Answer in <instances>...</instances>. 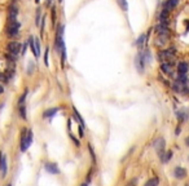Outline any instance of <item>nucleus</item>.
Segmentation results:
<instances>
[{
  "instance_id": "38",
  "label": "nucleus",
  "mask_w": 189,
  "mask_h": 186,
  "mask_svg": "<svg viewBox=\"0 0 189 186\" xmlns=\"http://www.w3.org/2000/svg\"><path fill=\"white\" fill-rule=\"evenodd\" d=\"M80 186H87V184H83V185H80Z\"/></svg>"
},
{
  "instance_id": "16",
  "label": "nucleus",
  "mask_w": 189,
  "mask_h": 186,
  "mask_svg": "<svg viewBox=\"0 0 189 186\" xmlns=\"http://www.w3.org/2000/svg\"><path fill=\"white\" fill-rule=\"evenodd\" d=\"M148 36H149V34H148V35L141 34L140 36H139V38L136 39V46H139V48H141V46H142V44H144V43L148 40Z\"/></svg>"
},
{
  "instance_id": "40",
  "label": "nucleus",
  "mask_w": 189,
  "mask_h": 186,
  "mask_svg": "<svg viewBox=\"0 0 189 186\" xmlns=\"http://www.w3.org/2000/svg\"><path fill=\"white\" fill-rule=\"evenodd\" d=\"M35 1H36V3H39V1H40V0H35Z\"/></svg>"
},
{
  "instance_id": "2",
  "label": "nucleus",
  "mask_w": 189,
  "mask_h": 186,
  "mask_svg": "<svg viewBox=\"0 0 189 186\" xmlns=\"http://www.w3.org/2000/svg\"><path fill=\"white\" fill-rule=\"evenodd\" d=\"M31 142H33V131L30 129H23L22 131V137H21V151H26L30 147Z\"/></svg>"
},
{
  "instance_id": "26",
  "label": "nucleus",
  "mask_w": 189,
  "mask_h": 186,
  "mask_svg": "<svg viewBox=\"0 0 189 186\" xmlns=\"http://www.w3.org/2000/svg\"><path fill=\"white\" fill-rule=\"evenodd\" d=\"M20 116L22 118V119H26V106L25 105L20 106Z\"/></svg>"
},
{
  "instance_id": "17",
  "label": "nucleus",
  "mask_w": 189,
  "mask_h": 186,
  "mask_svg": "<svg viewBox=\"0 0 189 186\" xmlns=\"http://www.w3.org/2000/svg\"><path fill=\"white\" fill-rule=\"evenodd\" d=\"M159 158H161L162 163H169L170 160H171V158H172V151H171V150H169L167 153H163L162 155L159 156Z\"/></svg>"
},
{
  "instance_id": "12",
  "label": "nucleus",
  "mask_w": 189,
  "mask_h": 186,
  "mask_svg": "<svg viewBox=\"0 0 189 186\" xmlns=\"http://www.w3.org/2000/svg\"><path fill=\"white\" fill-rule=\"evenodd\" d=\"M174 176H175L177 180H183L187 176V169H184V168L181 167H176L175 169H174Z\"/></svg>"
},
{
  "instance_id": "6",
  "label": "nucleus",
  "mask_w": 189,
  "mask_h": 186,
  "mask_svg": "<svg viewBox=\"0 0 189 186\" xmlns=\"http://www.w3.org/2000/svg\"><path fill=\"white\" fill-rule=\"evenodd\" d=\"M21 45L20 43H17V41H9L8 43V45H7V51H8L9 54H12V56H17V54H20L21 53Z\"/></svg>"
},
{
  "instance_id": "33",
  "label": "nucleus",
  "mask_w": 189,
  "mask_h": 186,
  "mask_svg": "<svg viewBox=\"0 0 189 186\" xmlns=\"http://www.w3.org/2000/svg\"><path fill=\"white\" fill-rule=\"evenodd\" d=\"M48 52H49V48H47V49H45V52H44V63H45V66L49 65V62H48Z\"/></svg>"
},
{
  "instance_id": "20",
  "label": "nucleus",
  "mask_w": 189,
  "mask_h": 186,
  "mask_svg": "<svg viewBox=\"0 0 189 186\" xmlns=\"http://www.w3.org/2000/svg\"><path fill=\"white\" fill-rule=\"evenodd\" d=\"M117 4L120 7V9H122L123 12H127V10H128V3H127V0H117Z\"/></svg>"
},
{
  "instance_id": "37",
  "label": "nucleus",
  "mask_w": 189,
  "mask_h": 186,
  "mask_svg": "<svg viewBox=\"0 0 189 186\" xmlns=\"http://www.w3.org/2000/svg\"><path fill=\"white\" fill-rule=\"evenodd\" d=\"M185 144H187V146H189V137H188L187 140H185Z\"/></svg>"
},
{
  "instance_id": "41",
  "label": "nucleus",
  "mask_w": 189,
  "mask_h": 186,
  "mask_svg": "<svg viewBox=\"0 0 189 186\" xmlns=\"http://www.w3.org/2000/svg\"><path fill=\"white\" fill-rule=\"evenodd\" d=\"M185 186H189V185H185Z\"/></svg>"
},
{
  "instance_id": "35",
  "label": "nucleus",
  "mask_w": 189,
  "mask_h": 186,
  "mask_svg": "<svg viewBox=\"0 0 189 186\" xmlns=\"http://www.w3.org/2000/svg\"><path fill=\"white\" fill-rule=\"evenodd\" d=\"M180 131H181V128H180V127H179V128H176V131H175V133H176V136H177V134H179V133H180Z\"/></svg>"
},
{
  "instance_id": "3",
  "label": "nucleus",
  "mask_w": 189,
  "mask_h": 186,
  "mask_svg": "<svg viewBox=\"0 0 189 186\" xmlns=\"http://www.w3.org/2000/svg\"><path fill=\"white\" fill-rule=\"evenodd\" d=\"M63 30H65V27H63V25H58L56 28V35H55V49L57 53H60V49H61V46L65 44V41H63Z\"/></svg>"
},
{
  "instance_id": "4",
  "label": "nucleus",
  "mask_w": 189,
  "mask_h": 186,
  "mask_svg": "<svg viewBox=\"0 0 189 186\" xmlns=\"http://www.w3.org/2000/svg\"><path fill=\"white\" fill-rule=\"evenodd\" d=\"M20 27H21V23L18 22V21H17V20H10L9 21V26L7 27V34H8L10 38L17 36L18 33H20Z\"/></svg>"
},
{
  "instance_id": "28",
  "label": "nucleus",
  "mask_w": 189,
  "mask_h": 186,
  "mask_svg": "<svg viewBox=\"0 0 189 186\" xmlns=\"http://www.w3.org/2000/svg\"><path fill=\"white\" fill-rule=\"evenodd\" d=\"M35 48H36L38 57H39V56H40V39H39V38H35Z\"/></svg>"
},
{
  "instance_id": "7",
  "label": "nucleus",
  "mask_w": 189,
  "mask_h": 186,
  "mask_svg": "<svg viewBox=\"0 0 189 186\" xmlns=\"http://www.w3.org/2000/svg\"><path fill=\"white\" fill-rule=\"evenodd\" d=\"M169 26L167 25H162V23H158L155 26V33L157 35H162V36H169Z\"/></svg>"
},
{
  "instance_id": "1",
  "label": "nucleus",
  "mask_w": 189,
  "mask_h": 186,
  "mask_svg": "<svg viewBox=\"0 0 189 186\" xmlns=\"http://www.w3.org/2000/svg\"><path fill=\"white\" fill-rule=\"evenodd\" d=\"M158 58L162 63H169L172 66L175 62V49H166V51H161L158 53Z\"/></svg>"
},
{
  "instance_id": "34",
  "label": "nucleus",
  "mask_w": 189,
  "mask_h": 186,
  "mask_svg": "<svg viewBox=\"0 0 189 186\" xmlns=\"http://www.w3.org/2000/svg\"><path fill=\"white\" fill-rule=\"evenodd\" d=\"M27 43H25V44L22 45V46H21V54H22V56H25V53H26V49H27Z\"/></svg>"
},
{
  "instance_id": "8",
  "label": "nucleus",
  "mask_w": 189,
  "mask_h": 186,
  "mask_svg": "<svg viewBox=\"0 0 189 186\" xmlns=\"http://www.w3.org/2000/svg\"><path fill=\"white\" fill-rule=\"evenodd\" d=\"M7 171H8V167H7V156L4 153H0V172H1L3 176H5Z\"/></svg>"
},
{
  "instance_id": "39",
  "label": "nucleus",
  "mask_w": 189,
  "mask_h": 186,
  "mask_svg": "<svg viewBox=\"0 0 189 186\" xmlns=\"http://www.w3.org/2000/svg\"><path fill=\"white\" fill-rule=\"evenodd\" d=\"M63 1V0H58V3H62Z\"/></svg>"
},
{
  "instance_id": "29",
  "label": "nucleus",
  "mask_w": 189,
  "mask_h": 186,
  "mask_svg": "<svg viewBox=\"0 0 189 186\" xmlns=\"http://www.w3.org/2000/svg\"><path fill=\"white\" fill-rule=\"evenodd\" d=\"M51 18H52V26H55V23H56V8L55 7L51 9Z\"/></svg>"
},
{
  "instance_id": "23",
  "label": "nucleus",
  "mask_w": 189,
  "mask_h": 186,
  "mask_svg": "<svg viewBox=\"0 0 189 186\" xmlns=\"http://www.w3.org/2000/svg\"><path fill=\"white\" fill-rule=\"evenodd\" d=\"M73 114H74V116H75V119H77V120H78V121H79V123H80V126L83 127V126H84V120L82 119L80 114L78 113V110L75 109V107H73Z\"/></svg>"
},
{
  "instance_id": "27",
  "label": "nucleus",
  "mask_w": 189,
  "mask_h": 186,
  "mask_svg": "<svg viewBox=\"0 0 189 186\" xmlns=\"http://www.w3.org/2000/svg\"><path fill=\"white\" fill-rule=\"evenodd\" d=\"M27 93H28V89H26V91L23 92V94L21 96V98H20V101H18L20 106H21V105H25V100H26V97H27Z\"/></svg>"
},
{
  "instance_id": "32",
  "label": "nucleus",
  "mask_w": 189,
  "mask_h": 186,
  "mask_svg": "<svg viewBox=\"0 0 189 186\" xmlns=\"http://www.w3.org/2000/svg\"><path fill=\"white\" fill-rule=\"evenodd\" d=\"M172 89L175 92H181V84L179 83V81H176V83L172 85Z\"/></svg>"
},
{
  "instance_id": "15",
  "label": "nucleus",
  "mask_w": 189,
  "mask_h": 186,
  "mask_svg": "<svg viewBox=\"0 0 189 186\" xmlns=\"http://www.w3.org/2000/svg\"><path fill=\"white\" fill-rule=\"evenodd\" d=\"M27 44H28V46H30L31 52L34 53V56L38 58V52H36V48H35V38H34V36H30V38H28Z\"/></svg>"
},
{
  "instance_id": "14",
  "label": "nucleus",
  "mask_w": 189,
  "mask_h": 186,
  "mask_svg": "<svg viewBox=\"0 0 189 186\" xmlns=\"http://www.w3.org/2000/svg\"><path fill=\"white\" fill-rule=\"evenodd\" d=\"M177 3H179V0H167V1H165V8H163V9L171 12L172 9H175V7L177 5Z\"/></svg>"
},
{
  "instance_id": "24",
  "label": "nucleus",
  "mask_w": 189,
  "mask_h": 186,
  "mask_svg": "<svg viewBox=\"0 0 189 186\" xmlns=\"http://www.w3.org/2000/svg\"><path fill=\"white\" fill-rule=\"evenodd\" d=\"M176 118L179 119V121H184L185 119H187V115H185V113L183 111V110H177V111H176Z\"/></svg>"
},
{
  "instance_id": "9",
  "label": "nucleus",
  "mask_w": 189,
  "mask_h": 186,
  "mask_svg": "<svg viewBox=\"0 0 189 186\" xmlns=\"http://www.w3.org/2000/svg\"><path fill=\"white\" fill-rule=\"evenodd\" d=\"M188 70H189V63L188 62L181 61V62L177 63V75H187Z\"/></svg>"
},
{
  "instance_id": "22",
  "label": "nucleus",
  "mask_w": 189,
  "mask_h": 186,
  "mask_svg": "<svg viewBox=\"0 0 189 186\" xmlns=\"http://www.w3.org/2000/svg\"><path fill=\"white\" fill-rule=\"evenodd\" d=\"M17 14H18V9L16 7H10L9 8V18L10 20H16Z\"/></svg>"
},
{
  "instance_id": "36",
  "label": "nucleus",
  "mask_w": 189,
  "mask_h": 186,
  "mask_svg": "<svg viewBox=\"0 0 189 186\" xmlns=\"http://www.w3.org/2000/svg\"><path fill=\"white\" fill-rule=\"evenodd\" d=\"M4 92V88H3V85H1V83H0V94Z\"/></svg>"
},
{
  "instance_id": "19",
  "label": "nucleus",
  "mask_w": 189,
  "mask_h": 186,
  "mask_svg": "<svg viewBox=\"0 0 189 186\" xmlns=\"http://www.w3.org/2000/svg\"><path fill=\"white\" fill-rule=\"evenodd\" d=\"M161 70L165 73L166 75H172V70H171V65L169 63H162L161 65Z\"/></svg>"
},
{
  "instance_id": "21",
  "label": "nucleus",
  "mask_w": 189,
  "mask_h": 186,
  "mask_svg": "<svg viewBox=\"0 0 189 186\" xmlns=\"http://www.w3.org/2000/svg\"><path fill=\"white\" fill-rule=\"evenodd\" d=\"M158 184H159V178L158 177H153L149 181L145 182L144 186H158Z\"/></svg>"
},
{
  "instance_id": "42",
  "label": "nucleus",
  "mask_w": 189,
  "mask_h": 186,
  "mask_svg": "<svg viewBox=\"0 0 189 186\" xmlns=\"http://www.w3.org/2000/svg\"><path fill=\"white\" fill-rule=\"evenodd\" d=\"M9 186H10V185H9Z\"/></svg>"
},
{
  "instance_id": "10",
  "label": "nucleus",
  "mask_w": 189,
  "mask_h": 186,
  "mask_svg": "<svg viewBox=\"0 0 189 186\" xmlns=\"http://www.w3.org/2000/svg\"><path fill=\"white\" fill-rule=\"evenodd\" d=\"M154 147H155V150H157V153H158V156H161L162 154H163V150H165V140H163L162 137H159V138L155 141Z\"/></svg>"
},
{
  "instance_id": "11",
  "label": "nucleus",
  "mask_w": 189,
  "mask_h": 186,
  "mask_svg": "<svg viewBox=\"0 0 189 186\" xmlns=\"http://www.w3.org/2000/svg\"><path fill=\"white\" fill-rule=\"evenodd\" d=\"M158 23H162V25H169V10L166 9H162L161 13L158 16Z\"/></svg>"
},
{
  "instance_id": "25",
  "label": "nucleus",
  "mask_w": 189,
  "mask_h": 186,
  "mask_svg": "<svg viewBox=\"0 0 189 186\" xmlns=\"http://www.w3.org/2000/svg\"><path fill=\"white\" fill-rule=\"evenodd\" d=\"M40 16H42V9L38 8V9H36V16H35V25H36V26H39V25H40V21H42Z\"/></svg>"
},
{
  "instance_id": "30",
  "label": "nucleus",
  "mask_w": 189,
  "mask_h": 186,
  "mask_svg": "<svg viewBox=\"0 0 189 186\" xmlns=\"http://www.w3.org/2000/svg\"><path fill=\"white\" fill-rule=\"evenodd\" d=\"M34 69H35V63L31 61V62H28V66H27V74L31 75V74H33V71H34Z\"/></svg>"
},
{
  "instance_id": "5",
  "label": "nucleus",
  "mask_w": 189,
  "mask_h": 186,
  "mask_svg": "<svg viewBox=\"0 0 189 186\" xmlns=\"http://www.w3.org/2000/svg\"><path fill=\"white\" fill-rule=\"evenodd\" d=\"M135 66H136L137 71L140 74L144 73V69H145V57H144V53H137L136 57H135Z\"/></svg>"
},
{
  "instance_id": "18",
  "label": "nucleus",
  "mask_w": 189,
  "mask_h": 186,
  "mask_svg": "<svg viewBox=\"0 0 189 186\" xmlns=\"http://www.w3.org/2000/svg\"><path fill=\"white\" fill-rule=\"evenodd\" d=\"M58 107H53V109H49V110H45L44 114H43V118H51L53 115H56V113H58Z\"/></svg>"
},
{
  "instance_id": "13",
  "label": "nucleus",
  "mask_w": 189,
  "mask_h": 186,
  "mask_svg": "<svg viewBox=\"0 0 189 186\" xmlns=\"http://www.w3.org/2000/svg\"><path fill=\"white\" fill-rule=\"evenodd\" d=\"M45 171L49 173H53V174H58L60 173V169H58V167H57V164L55 163H48V164H45Z\"/></svg>"
},
{
  "instance_id": "31",
  "label": "nucleus",
  "mask_w": 189,
  "mask_h": 186,
  "mask_svg": "<svg viewBox=\"0 0 189 186\" xmlns=\"http://www.w3.org/2000/svg\"><path fill=\"white\" fill-rule=\"evenodd\" d=\"M44 27H45V16H43L40 21V35H43V33H44Z\"/></svg>"
}]
</instances>
